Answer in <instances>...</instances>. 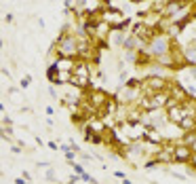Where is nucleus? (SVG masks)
I'll return each instance as SVG.
<instances>
[{"label":"nucleus","mask_w":196,"mask_h":184,"mask_svg":"<svg viewBox=\"0 0 196 184\" xmlns=\"http://www.w3.org/2000/svg\"><path fill=\"white\" fill-rule=\"evenodd\" d=\"M114 176L120 178V180H127V176H124V171H114Z\"/></svg>","instance_id":"obj_14"},{"label":"nucleus","mask_w":196,"mask_h":184,"mask_svg":"<svg viewBox=\"0 0 196 184\" xmlns=\"http://www.w3.org/2000/svg\"><path fill=\"white\" fill-rule=\"evenodd\" d=\"M53 51H55L57 57L80 59V53H78V36H76V34L61 32L59 36H57V40L53 42Z\"/></svg>","instance_id":"obj_1"},{"label":"nucleus","mask_w":196,"mask_h":184,"mask_svg":"<svg viewBox=\"0 0 196 184\" xmlns=\"http://www.w3.org/2000/svg\"><path fill=\"white\" fill-rule=\"evenodd\" d=\"M93 83V64L91 61H86V59H78L76 61V68H74V74H72V83L70 85H74L78 87V89H89Z\"/></svg>","instance_id":"obj_3"},{"label":"nucleus","mask_w":196,"mask_h":184,"mask_svg":"<svg viewBox=\"0 0 196 184\" xmlns=\"http://www.w3.org/2000/svg\"><path fill=\"white\" fill-rule=\"evenodd\" d=\"M129 2H131V4H144L146 0H129Z\"/></svg>","instance_id":"obj_17"},{"label":"nucleus","mask_w":196,"mask_h":184,"mask_svg":"<svg viewBox=\"0 0 196 184\" xmlns=\"http://www.w3.org/2000/svg\"><path fill=\"white\" fill-rule=\"evenodd\" d=\"M173 155H175V163H190V159H192V148H190L188 144L177 142Z\"/></svg>","instance_id":"obj_6"},{"label":"nucleus","mask_w":196,"mask_h":184,"mask_svg":"<svg viewBox=\"0 0 196 184\" xmlns=\"http://www.w3.org/2000/svg\"><path fill=\"white\" fill-rule=\"evenodd\" d=\"M86 100H89V104H91L97 112H99V110H103L105 106H108V102L112 98L103 89H86Z\"/></svg>","instance_id":"obj_4"},{"label":"nucleus","mask_w":196,"mask_h":184,"mask_svg":"<svg viewBox=\"0 0 196 184\" xmlns=\"http://www.w3.org/2000/svg\"><path fill=\"white\" fill-rule=\"evenodd\" d=\"M72 167H74V171L78 173V176H82V173H84V167H82V165H78V163H72Z\"/></svg>","instance_id":"obj_10"},{"label":"nucleus","mask_w":196,"mask_h":184,"mask_svg":"<svg viewBox=\"0 0 196 184\" xmlns=\"http://www.w3.org/2000/svg\"><path fill=\"white\" fill-rule=\"evenodd\" d=\"M146 140H148V142H154V144H165V142H167L165 136H163V131L156 129V127H148V131H146Z\"/></svg>","instance_id":"obj_8"},{"label":"nucleus","mask_w":196,"mask_h":184,"mask_svg":"<svg viewBox=\"0 0 196 184\" xmlns=\"http://www.w3.org/2000/svg\"><path fill=\"white\" fill-rule=\"evenodd\" d=\"M78 180H82V178H80V176H78V173H72V176H70V178H68V184H76Z\"/></svg>","instance_id":"obj_11"},{"label":"nucleus","mask_w":196,"mask_h":184,"mask_svg":"<svg viewBox=\"0 0 196 184\" xmlns=\"http://www.w3.org/2000/svg\"><path fill=\"white\" fill-rule=\"evenodd\" d=\"M165 112H167L169 123H173V125H179L181 119L186 117V108H183V104H175V102H171V100H169Z\"/></svg>","instance_id":"obj_5"},{"label":"nucleus","mask_w":196,"mask_h":184,"mask_svg":"<svg viewBox=\"0 0 196 184\" xmlns=\"http://www.w3.org/2000/svg\"><path fill=\"white\" fill-rule=\"evenodd\" d=\"M49 148H53V150H57V148H59V144H57V142H49Z\"/></svg>","instance_id":"obj_15"},{"label":"nucleus","mask_w":196,"mask_h":184,"mask_svg":"<svg viewBox=\"0 0 196 184\" xmlns=\"http://www.w3.org/2000/svg\"><path fill=\"white\" fill-rule=\"evenodd\" d=\"M15 184H28V180H25V178H17Z\"/></svg>","instance_id":"obj_16"},{"label":"nucleus","mask_w":196,"mask_h":184,"mask_svg":"<svg viewBox=\"0 0 196 184\" xmlns=\"http://www.w3.org/2000/svg\"><path fill=\"white\" fill-rule=\"evenodd\" d=\"M30 81H32V76H23L21 81H19V87H21V89H28V87H30Z\"/></svg>","instance_id":"obj_9"},{"label":"nucleus","mask_w":196,"mask_h":184,"mask_svg":"<svg viewBox=\"0 0 196 184\" xmlns=\"http://www.w3.org/2000/svg\"><path fill=\"white\" fill-rule=\"evenodd\" d=\"M190 148H192V152H196V142H194V144H192Z\"/></svg>","instance_id":"obj_18"},{"label":"nucleus","mask_w":196,"mask_h":184,"mask_svg":"<svg viewBox=\"0 0 196 184\" xmlns=\"http://www.w3.org/2000/svg\"><path fill=\"white\" fill-rule=\"evenodd\" d=\"M173 45H175V40L169 36V34H163V32H156L154 36H152V40L148 42V47H146V51L150 55H152L154 59H158V57H163V55H169L173 51Z\"/></svg>","instance_id":"obj_2"},{"label":"nucleus","mask_w":196,"mask_h":184,"mask_svg":"<svg viewBox=\"0 0 196 184\" xmlns=\"http://www.w3.org/2000/svg\"><path fill=\"white\" fill-rule=\"evenodd\" d=\"M188 165H192V169L196 171V152H192V159H190V163Z\"/></svg>","instance_id":"obj_12"},{"label":"nucleus","mask_w":196,"mask_h":184,"mask_svg":"<svg viewBox=\"0 0 196 184\" xmlns=\"http://www.w3.org/2000/svg\"><path fill=\"white\" fill-rule=\"evenodd\" d=\"M47 180H51V182L55 180V171H53V169H49V171H47Z\"/></svg>","instance_id":"obj_13"},{"label":"nucleus","mask_w":196,"mask_h":184,"mask_svg":"<svg viewBox=\"0 0 196 184\" xmlns=\"http://www.w3.org/2000/svg\"><path fill=\"white\" fill-rule=\"evenodd\" d=\"M122 184H133V182L131 180H122Z\"/></svg>","instance_id":"obj_19"},{"label":"nucleus","mask_w":196,"mask_h":184,"mask_svg":"<svg viewBox=\"0 0 196 184\" xmlns=\"http://www.w3.org/2000/svg\"><path fill=\"white\" fill-rule=\"evenodd\" d=\"M76 61H78V59H72V57H55L53 66H55L59 72H72V74H74Z\"/></svg>","instance_id":"obj_7"}]
</instances>
